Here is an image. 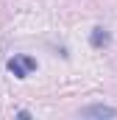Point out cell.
I'll use <instances>...</instances> for the list:
<instances>
[{"label": "cell", "mask_w": 117, "mask_h": 120, "mask_svg": "<svg viewBox=\"0 0 117 120\" xmlns=\"http://www.w3.org/2000/svg\"><path fill=\"white\" fill-rule=\"evenodd\" d=\"M20 61L25 64V70H28V73H33V70H36V59H31V56H20Z\"/></svg>", "instance_id": "4"}, {"label": "cell", "mask_w": 117, "mask_h": 120, "mask_svg": "<svg viewBox=\"0 0 117 120\" xmlns=\"http://www.w3.org/2000/svg\"><path fill=\"white\" fill-rule=\"evenodd\" d=\"M8 70L14 73V78H28V70H25V64L20 61V56H14V59H8Z\"/></svg>", "instance_id": "3"}, {"label": "cell", "mask_w": 117, "mask_h": 120, "mask_svg": "<svg viewBox=\"0 0 117 120\" xmlns=\"http://www.w3.org/2000/svg\"><path fill=\"white\" fill-rule=\"evenodd\" d=\"M78 117H84V120H112V117H117V109L106 106V103H92V106L78 109Z\"/></svg>", "instance_id": "1"}, {"label": "cell", "mask_w": 117, "mask_h": 120, "mask_svg": "<svg viewBox=\"0 0 117 120\" xmlns=\"http://www.w3.org/2000/svg\"><path fill=\"white\" fill-rule=\"evenodd\" d=\"M109 31L103 28V25H95L92 34H89V42H92V48H103V45H109Z\"/></svg>", "instance_id": "2"}]
</instances>
